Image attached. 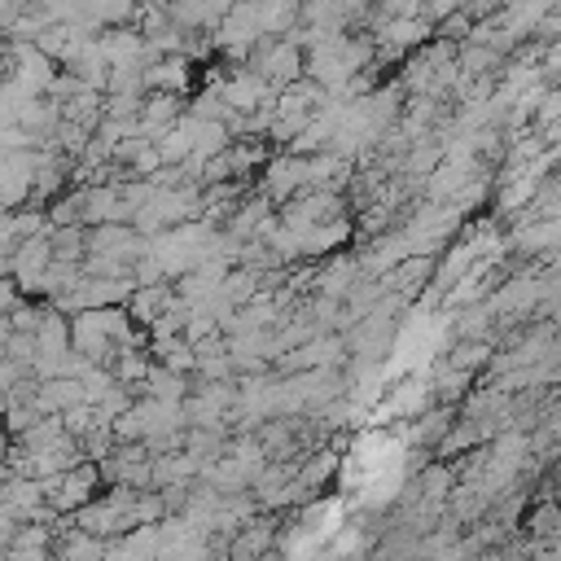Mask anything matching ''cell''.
<instances>
[{
	"label": "cell",
	"mask_w": 561,
	"mask_h": 561,
	"mask_svg": "<svg viewBox=\"0 0 561 561\" xmlns=\"http://www.w3.org/2000/svg\"><path fill=\"white\" fill-rule=\"evenodd\" d=\"M403 451L394 438H368L351 460H346V482L355 478V495L364 500H386L399 482Z\"/></svg>",
	"instance_id": "1"
}]
</instances>
